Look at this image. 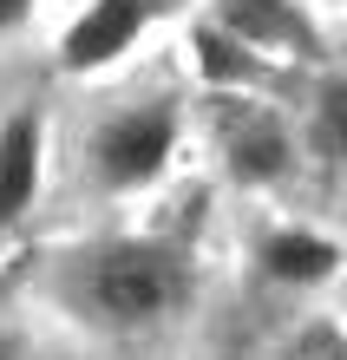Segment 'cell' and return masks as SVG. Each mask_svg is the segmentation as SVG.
I'll use <instances>...</instances> for the list:
<instances>
[{
    "label": "cell",
    "instance_id": "cell-1",
    "mask_svg": "<svg viewBox=\"0 0 347 360\" xmlns=\"http://www.w3.org/2000/svg\"><path fill=\"white\" fill-rule=\"evenodd\" d=\"M184 295V269L151 243H125L105 249L92 262V302L112 314V321H151Z\"/></svg>",
    "mask_w": 347,
    "mask_h": 360
},
{
    "label": "cell",
    "instance_id": "cell-2",
    "mask_svg": "<svg viewBox=\"0 0 347 360\" xmlns=\"http://www.w3.org/2000/svg\"><path fill=\"white\" fill-rule=\"evenodd\" d=\"M170 144H177V118L164 105H138V112H118L99 131V177L118 190H138L164 171Z\"/></svg>",
    "mask_w": 347,
    "mask_h": 360
},
{
    "label": "cell",
    "instance_id": "cell-3",
    "mask_svg": "<svg viewBox=\"0 0 347 360\" xmlns=\"http://www.w3.org/2000/svg\"><path fill=\"white\" fill-rule=\"evenodd\" d=\"M223 164L243 184H269V177L289 171V131L263 105H229L223 112Z\"/></svg>",
    "mask_w": 347,
    "mask_h": 360
},
{
    "label": "cell",
    "instance_id": "cell-4",
    "mask_svg": "<svg viewBox=\"0 0 347 360\" xmlns=\"http://www.w3.org/2000/svg\"><path fill=\"white\" fill-rule=\"evenodd\" d=\"M138 27H144V0H92V7L72 20V33H66V66L85 72V66L118 59L138 39Z\"/></svg>",
    "mask_w": 347,
    "mask_h": 360
},
{
    "label": "cell",
    "instance_id": "cell-5",
    "mask_svg": "<svg viewBox=\"0 0 347 360\" xmlns=\"http://www.w3.org/2000/svg\"><path fill=\"white\" fill-rule=\"evenodd\" d=\"M223 27L249 46H289V53H315V27L295 0H216Z\"/></svg>",
    "mask_w": 347,
    "mask_h": 360
},
{
    "label": "cell",
    "instance_id": "cell-6",
    "mask_svg": "<svg viewBox=\"0 0 347 360\" xmlns=\"http://www.w3.org/2000/svg\"><path fill=\"white\" fill-rule=\"evenodd\" d=\"M33 190H39V124L7 118L0 124V223L33 210Z\"/></svg>",
    "mask_w": 347,
    "mask_h": 360
},
{
    "label": "cell",
    "instance_id": "cell-7",
    "mask_svg": "<svg viewBox=\"0 0 347 360\" xmlns=\"http://www.w3.org/2000/svg\"><path fill=\"white\" fill-rule=\"evenodd\" d=\"M263 262H269L275 282H321V275H334L341 249L321 243V236H308V229H282V236L263 243Z\"/></svg>",
    "mask_w": 347,
    "mask_h": 360
},
{
    "label": "cell",
    "instance_id": "cell-8",
    "mask_svg": "<svg viewBox=\"0 0 347 360\" xmlns=\"http://www.w3.org/2000/svg\"><path fill=\"white\" fill-rule=\"evenodd\" d=\"M315 151L321 158H347V79L321 92L315 105Z\"/></svg>",
    "mask_w": 347,
    "mask_h": 360
},
{
    "label": "cell",
    "instance_id": "cell-9",
    "mask_svg": "<svg viewBox=\"0 0 347 360\" xmlns=\"http://www.w3.org/2000/svg\"><path fill=\"white\" fill-rule=\"evenodd\" d=\"M289 360H347V334H334V328H308V334L295 341Z\"/></svg>",
    "mask_w": 347,
    "mask_h": 360
},
{
    "label": "cell",
    "instance_id": "cell-10",
    "mask_svg": "<svg viewBox=\"0 0 347 360\" xmlns=\"http://www.w3.org/2000/svg\"><path fill=\"white\" fill-rule=\"evenodd\" d=\"M27 13H33V0H0V33H7V27H20Z\"/></svg>",
    "mask_w": 347,
    "mask_h": 360
},
{
    "label": "cell",
    "instance_id": "cell-11",
    "mask_svg": "<svg viewBox=\"0 0 347 360\" xmlns=\"http://www.w3.org/2000/svg\"><path fill=\"white\" fill-rule=\"evenodd\" d=\"M0 360H7V341H0Z\"/></svg>",
    "mask_w": 347,
    "mask_h": 360
}]
</instances>
